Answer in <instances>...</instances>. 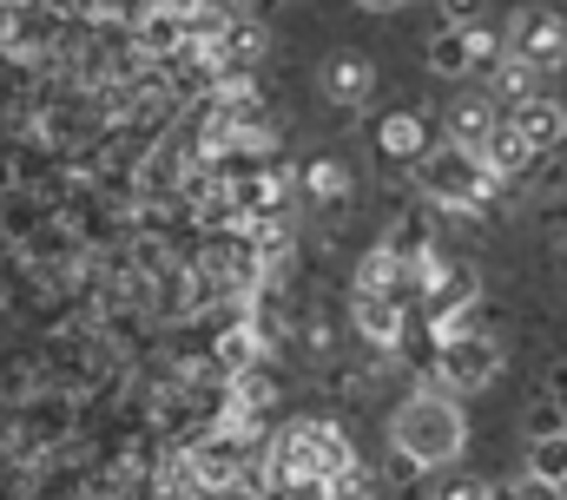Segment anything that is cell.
Listing matches in <instances>:
<instances>
[{"label": "cell", "mask_w": 567, "mask_h": 500, "mask_svg": "<svg viewBox=\"0 0 567 500\" xmlns=\"http://www.w3.org/2000/svg\"><path fill=\"white\" fill-rule=\"evenodd\" d=\"M435 375H442L449 395H475V388H488V382L502 375V350H495V336H482V330H455V336H442V350H435Z\"/></svg>", "instance_id": "4"}, {"label": "cell", "mask_w": 567, "mask_h": 500, "mask_svg": "<svg viewBox=\"0 0 567 500\" xmlns=\"http://www.w3.org/2000/svg\"><path fill=\"white\" fill-rule=\"evenodd\" d=\"M495 132H502V113H495V100H488V93H462V100L449 106V145L482 152Z\"/></svg>", "instance_id": "10"}, {"label": "cell", "mask_w": 567, "mask_h": 500, "mask_svg": "<svg viewBox=\"0 0 567 500\" xmlns=\"http://www.w3.org/2000/svg\"><path fill=\"white\" fill-rule=\"evenodd\" d=\"M350 461H357V448L330 421H290L278 441H271V455H265L271 475H303V481H337Z\"/></svg>", "instance_id": "2"}, {"label": "cell", "mask_w": 567, "mask_h": 500, "mask_svg": "<svg viewBox=\"0 0 567 500\" xmlns=\"http://www.w3.org/2000/svg\"><path fill=\"white\" fill-rule=\"evenodd\" d=\"M330 500H377V475H370L363 461H350V468L330 481Z\"/></svg>", "instance_id": "19"}, {"label": "cell", "mask_w": 567, "mask_h": 500, "mask_svg": "<svg viewBox=\"0 0 567 500\" xmlns=\"http://www.w3.org/2000/svg\"><path fill=\"white\" fill-rule=\"evenodd\" d=\"M140 33H145V46H152V53H172V46H178V33H185V27H178V20H172V13H165V7H158V13H152V20H140Z\"/></svg>", "instance_id": "21"}, {"label": "cell", "mask_w": 567, "mask_h": 500, "mask_svg": "<svg viewBox=\"0 0 567 500\" xmlns=\"http://www.w3.org/2000/svg\"><path fill=\"white\" fill-rule=\"evenodd\" d=\"M390 448L416 468H449L468 448V415L455 408L449 388H423L390 415Z\"/></svg>", "instance_id": "1"}, {"label": "cell", "mask_w": 567, "mask_h": 500, "mask_svg": "<svg viewBox=\"0 0 567 500\" xmlns=\"http://www.w3.org/2000/svg\"><path fill=\"white\" fill-rule=\"evenodd\" d=\"M317 86H323L330 106H363V100L377 93V66H370L363 53H330L323 73H317Z\"/></svg>", "instance_id": "8"}, {"label": "cell", "mask_w": 567, "mask_h": 500, "mask_svg": "<svg viewBox=\"0 0 567 500\" xmlns=\"http://www.w3.org/2000/svg\"><path fill=\"white\" fill-rule=\"evenodd\" d=\"M245 488H258V500H330V481H303V475H245Z\"/></svg>", "instance_id": "14"}, {"label": "cell", "mask_w": 567, "mask_h": 500, "mask_svg": "<svg viewBox=\"0 0 567 500\" xmlns=\"http://www.w3.org/2000/svg\"><path fill=\"white\" fill-rule=\"evenodd\" d=\"M508 53L528 60L535 73L567 66V20L555 13V7H522V13L508 20Z\"/></svg>", "instance_id": "5"}, {"label": "cell", "mask_w": 567, "mask_h": 500, "mask_svg": "<svg viewBox=\"0 0 567 500\" xmlns=\"http://www.w3.org/2000/svg\"><path fill=\"white\" fill-rule=\"evenodd\" d=\"M508 125H515L535 152H561V145H567V106H561V100H548V93L522 100V106L508 113Z\"/></svg>", "instance_id": "9"}, {"label": "cell", "mask_w": 567, "mask_h": 500, "mask_svg": "<svg viewBox=\"0 0 567 500\" xmlns=\"http://www.w3.org/2000/svg\"><path fill=\"white\" fill-rule=\"evenodd\" d=\"M357 7H370V13H396V7H410V0H357Z\"/></svg>", "instance_id": "25"}, {"label": "cell", "mask_w": 567, "mask_h": 500, "mask_svg": "<svg viewBox=\"0 0 567 500\" xmlns=\"http://www.w3.org/2000/svg\"><path fill=\"white\" fill-rule=\"evenodd\" d=\"M357 330L370 336V343H403V303L390 296V290H357Z\"/></svg>", "instance_id": "11"}, {"label": "cell", "mask_w": 567, "mask_h": 500, "mask_svg": "<svg viewBox=\"0 0 567 500\" xmlns=\"http://www.w3.org/2000/svg\"><path fill=\"white\" fill-rule=\"evenodd\" d=\"M377 138H383V152H390V158H423V145H429V132H423L416 113H390Z\"/></svg>", "instance_id": "15"}, {"label": "cell", "mask_w": 567, "mask_h": 500, "mask_svg": "<svg viewBox=\"0 0 567 500\" xmlns=\"http://www.w3.org/2000/svg\"><path fill=\"white\" fill-rule=\"evenodd\" d=\"M482 7L488 0H442V20L449 27H482Z\"/></svg>", "instance_id": "23"}, {"label": "cell", "mask_w": 567, "mask_h": 500, "mask_svg": "<svg viewBox=\"0 0 567 500\" xmlns=\"http://www.w3.org/2000/svg\"><path fill=\"white\" fill-rule=\"evenodd\" d=\"M475 158H482V165H488L495 178H515V171H528V165H535V145H528V138H522L515 125L502 119V132H495V138H488V145H482Z\"/></svg>", "instance_id": "13"}, {"label": "cell", "mask_w": 567, "mask_h": 500, "mask_svg": "<svg viewBox=\"0 0 567 500\" xmlns=\"http://www.w3.org/2000/svg\"><path fill=\"white\" fill-rule=\"evenodd\" d=\"M535 93H542V73H535L528 60L502 53V60L488 66V100H508V106H522V100H535Z\"/></svg>", "instance_id": "12"}, {"label": "cell", "mask_w": 567, "mask_h": 500, "mask_svg": "<svg viewBox=\"0 0 567 500\" xmlns=\"http://www.w3.org/2000/svg\"><path fill=\"white\" fill-rule=\"evenodd\" d=\"M185 475H192L198 494H225V488H238V481H245V448H238V435L205 441V448L185 461Z\"/></svg>", "instance_id": "7"}, {"label": "cell", "mask_w": 567, "mask_h": 500, "mask_svg": "<svg viewBox=\"0 0 567 500\" xmlns=\"http://www.w3.org/2000/svg\"><path fill=\"white\" fill-rule=\"evenodd\" d=\"M561 158H567V145H561Z\"/></svg>", "instance_id": "26"}, {"label": "cell", "mask_w": 567, "mask_h": 500, "mask_svg": "<svg viewBox=\"0 0 567 500\" xmlns=\"http://www.w3.org/2000/svg\"><path fill=\"white\" fill-rule=\"evenodd\" d=\"M528 475H542V481L567 488V428H555V435H535V448H528Z\"/></svg>", "instance_id": "16"}, {"label": "cell", "mask_w": 567, "mask_h": 500, "mask_svg": "<svg viewBox=\"0 0 567 500\" xmlns=\"http://www.w3.org/2000/svg\"><path fill=\"white\" fill-rule=\"evenodd\" d=\"M258 356H265V350H258V330H231V336L218 343V363H225L231 375H245Z\"/></svg>", "instance_id": "17"}, {"label": "cell", "mask_w": 567, "mask_h": 500, "mask_svg": "<svg viewBox=\"0 0 567 500\" xmlns=\"http://www.w3.org/2000/svg\"><path fill=\"white\" fill-rule=\"evenodd\" d=\"M435 500H495V488L475 481V475H455V481H442V494Z\"/></svg>", "instance_id": "22"}, {"label": "cell", "mask_w": 567, "mask_h": 500, "mask_svg": "<svg viewBox=\"0 0 567 500\" xmlns=\"http://www.w3.org/2000/svg\"><path fill=\"white\" fill-rule=\"evenodd\" d=\"M165 13H172L178 27H198V20H205L212 7H205V0H165Z\"/></svg>", "instance_id": "24"}, {"label": "cell", "mask_w": 567, "mask_h": 500, "mask_svg": "<svg viewBox=\"0 0 567 500\" xmlns=\"http://www.w3.org/2000/svg\"><path fill=\"white\" fill-rule=\"evenodd\" d=\"M495 60H502V40L488 27H442L429 40V73L442 80H468L475 66H495Z\"/></svg>", "instance_id": "6"}, {"label": "cell", "mask_w": 567, "mask_h": 500, "mask_svg": "<svg viewBox=\"0 0 567 500\" xmlns=\"http://www.w3.org/2000/svg\"><path fill=\"white\" fill-rule=\"evenodd\" d=\"M303 185H310V198H323V205H337V198L350 191V171H343L337 158H323V165H310V178H303Z\"/></svg>", "instance_id": "18"}, {"label": "cell", "mask_w": 567, "mask_h": 500, "mask_svg": "<svg viewBox=\"0 0 567 500\" xmlns=\"http://www.w3.org/2000/svg\"><path fill=\"white\" fill-rule=\"evenodd\" d=\"M495 500H567V488H555V481H542V475H522V481L495 488Z\"/></svg>", "instance_id": "20"}, {"label": "cell", "mask_w": 567, "mask_h": 500, "mask_svg": "<svg viewBox=\"0 0 567 500\" xmlns=\"http://www.w3.org/2000/svg\"><path fill=\"white\" fill-rule=\"evenodd\" d=\"M416 178H423V198H435L442 211H482L488 198H495V171L475 158V152H462V145H442V152H423L416 158Z\"/></svg>", "instance_id": "3"}]
</instances>
